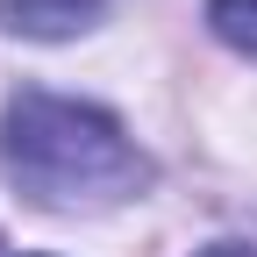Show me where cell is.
<instances>
[{"mask_svg":"<svg viewBox=\"0 0 257 257\" xmlns=\"http://www.w3.org/2000/svg\"><path fill=\"white\" fill-rule=\"evenodd\" d=\"M207 22H214L221 43L257 50V0H207Z\"/></svg>","mask_w":257,"mask_h":257,"instance_id":"obj_3","label":"cell"},{"mask_svg":"<svg viewBox=\"0 0 257 257\" xmlns=\"http://www.w3.org/2000/svg\"><path fill=\"white\" fill-rule=\"evenodd\" d=\"M200 257H257V243H207Z\"/></svg>","mask_w":257,"mask_h":257,"instance_id":"obj_4","label":"cell"},{"mask_svg":"<svg viewBox=\"0 0 257 257\" xmlns=\"http://www.w3.org/2000/svg\"><path fill=\"white\" fill-rule=\"evenodd\" d=\"M0 172L36 207H121L150 186V157L136 136L93 100L72 93H15L0 107Z\"/></svg>","mask_w":257,"mask_h":257,"instance_id":"obj_1","label":"cell"},{"mask_svg":"<svg viewBox=\"0 0 257 257\" xmlns=\"http://www.w3.org/2000/svg\"><path fill=\"white\" fill-rule=\"evenodd\" d=\"M100 0H0V29L15 36H79L93 29Z\"/></svg>","mask_w":257,"mask_h":257,"instance_id":"obj_2","label":"cell"},{"mask_svg":"<svg viewBox=\"0 0 257 257\" xmlns=\"http://www.w3.org/2000/svg\"><path fill=\"white\" fill-rule=\"evenodd\" d=\"M0 257H8V250H0Z\"/></svg>","mask_w":257,"mask_h":257,"instance_id":"obj_5","label":"cell"}]
</instances>
